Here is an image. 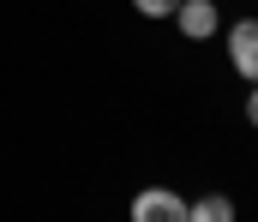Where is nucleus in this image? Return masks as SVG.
Wrapping results in <instances>:
<instances>
[{
	"label": "nucleus",
	"instance_id": "f257e3e1",
	"mask_svg": "<svg viewBox=\"0 0 258 222\" xmlns=\"http://www.w3.org/2000/svg\"><path fill=\"white\" fill-rule=\"evenodd\" d=\"M174 24H180L186 42H210L216 24H222V12H216V0H180L174 6Z\"/></svg>",
	"mask_w": 258,
	"mask_h": 222
},
{
	"label": "nucleus",
	"instance_id": "f03ea898",
	"mask_svg": "<svg viewBox=\"0 0 258 222\" xmlns=\"http://www.w3.org/2000/svg\"><path fill=\"white\" fill-rule=\"evenodd\" d=\"M228 60H234V72L246 84H258V18H240L228 30Z\"/></svg>",
	"mask_w": 258,
	"mask_h": 222
},
{
	"label": "nucleus",
	"instance_id": "7ed1b4c3",
	"mask_svg": "<svg viewBox=\"0 0 258 222\" xmlns=\"http://www.w3.org/2000/svg\"><path fill=\"white\" fill-rule=\"evenodd\" d=\"M132 216L138 222H186V198H174L168 186H150L132 198Z\"/></svg>",
	"mask_w": 258,
	"mask_h": 222
},
{
	"label": "nucleus",
	"instance_id": "20e7f679",
	"mask_svg": "<svg viewBox=\"0 0 258 222\" xmlns=\"http://www.w3.org/2000/svg\"><path fill=\"white\" fill-rule=\"evenodd\" d=\"M186 216H192V222H228V216H234V204H228L222 192H204L198 204H186Z\"/></svg>",
	"mask_w": 258,
	"mask_h": 222
},
{
	"label": "nucleus",
	"instance_id": "39448f33",
	"mask_svg": "<svg viewBox=\"0 0 258 222\" xmlns=\"http://www.w3.org/2000/svg\"><path fill=\"white\" fill-rule=\"evenodd\" d=\"M132 6H138L144 18H174V6H180V0H132Z\"/></svg>",
	"mask_w": 258,
	"mask_h": 222
},
{
	"label": "nucleus",
	"instance_id": "423d86ee",
	"mask_svg": "<svg viewBox=\"0 0 258 222\" xmlns=\"http://www.w3.org/2000/svg\"><path fill=\"white\" fill-rule=\"evenodd\" d=\"M246 120L258 126V84H252V96H246Z\"/></svg>",
	"mask_w": 258,
	"mask_h": 222
}]
</instances>
